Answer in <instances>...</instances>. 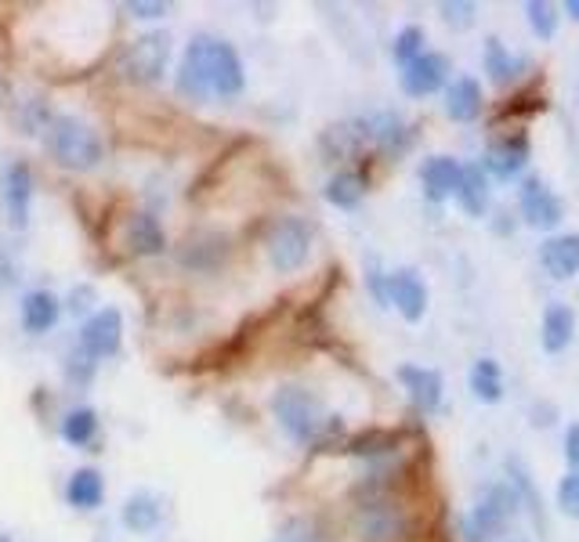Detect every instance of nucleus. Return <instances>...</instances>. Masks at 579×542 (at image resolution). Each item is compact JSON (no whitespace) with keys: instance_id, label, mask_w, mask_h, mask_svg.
I'll return each instance as SVG.
<instances>
[{"instance_id":"1","label":"nucleus","mask_w":579,"mask_h":542,"mask_svg":"<svg viewBox=\"0 0 579 542\" xmlns=\"http://www.w3.org/2000/svg\"><path fill=\"white\" fill-rule=\"evenodd\" d=\"M174 83H178V95L188 101L239 98L246 87V66L228 40L199 33L188 40Z\"/></svg>"},{"instance_id":"2","label":"nucleus","mask_w":579,"mask_h":542,"mask_svg":"<svg viewBox=\"0 0 579 542\" xmlns=\"http://www.w3.org/2000/svg\"><path fill=\"white\" fill-rule=\"evenodd\" d=\"M272 413L279 420V427L290 434V442L297 445H318L330 434H341V416H330L326 405L308 387L297 384L279 387L272 394Z\"/></svg>"},{"instance_id":"3","label":"nucleus","mask_w":579,"mask_h":542,"mask_svg":"<svg viewBox=\"0 0 579 542\" xmlns=\"http://www.w3.org/2000/svg\"><path fill=\"white\" fill-rule=\"evenodd\" d=\"M43 145H48V156L58 167L77 170V174L95 170L101 159H106V145H101L98 130L72 112L55 116L48 124V135H43Z\"/></svg>"},{"instance_id":"4","label":"nucleus","mask_w":579,"mask_h":542,"mask_svg":"<svg viewBox=\"0 0 579 542\" xmlns=\"http://www.w3.org/2000/svg\"><path fill=\"white\" fill-rule=\"evenodd\" d=\"M518 495L507 485H485L478 492V500L471 506V514L460 518V535L468 542H485L492 535H500L507 529V521L514 518Z\"/></svg>"},{"instance_id":"5","label":"nucleus","mask_w":579,"mask_h":542,"mask_svg":"<svg viewBox=\"0 0 579 542\" xmlns=\"http://www.w3.org/2000/svg\"><path fill=\"white\" fill-rule=\"evenodd\" d=\"M265 254L268 265L279 275H294L304 268V260L312 254V228L301 217H279L268 236H265Z\"/></svg>"},{"instance_id":"6","label":"nucleus","mask_w":579,"mask_h":542,"mask_svg":"<svg viewBox=\"0 0 579 542\" xmlns=\"http://www.w3.org/2000/svg\"><path fill=\"white\" fill-rule=\"evenodd\" d=\"M170 62V37L167 33H141L120 51V72L130 83H156L164 80Z\"/></svg>"},{"instance_id":"7","label":"nucleus","mask_w":579,"mask_h":542,"mask_svg":"<svg viewBox=\"0 0 579 542\" xmlns=\"http://www.w3.org/2000/svg\"><path fill=\"white\" fill-rule=\"evenodd\" d=\"M0 199H4L8 225L29 228V214H33V170L26 159H8L0 170Z\"/></svg>"},{"instance_id":"8","label":"nucleus","mask_w":579,"mask_h":542,"mask_svg":"<svg viewBox=\"0 0 579 542\" xmlns=\"http://www.w3.org/2000/svg\"><path fill=\"white\" fill-rule=\"evenodd\" d=\"M124 344V315L116 307H98L80 329V351L91 362L112 358Z\"/></svg>"},{"instance_id":"9","label":"nucleus","mask_w":579,"mask_h":542,"mask_svg":"<svg viewBox=\"0 0 579 542\" xmlns=\"http://www.w3.org/2000/svg\"><path fill=\"white\" fill-rule=\"evenodd\" d=\"M387 304H395L405 322H420L428 315V283L416 268H399L387 275Z\"/></svg>"},{"instance_id":"10","label":"nucleus","mask_w":579,"mask_h":542,"mask_svg":"<svg viewBox=\"0 0 579 542\" xmlns=\"http://www.w3.org/2000/svg\"><path fill=\"white\" fill-rule=\"evenodd\" d=\"M521 217H526L529 228L550 231L555 225H561L565 207L540 178H529V181H521Z\"/></svg>"},{"instance_id":"11","label":"nucleus","mask_w":579,"mask_h":542,"mask_svg":"<svg viewBox=\"0 0 579 542\" xmlns=\"http://www.w3.org/2000/svg\"><path fill=\"white\" fill-rule=\"evenodd\" d=\"M445 77H449V58L439 51H424L410 66H402V91L410 98H428L445 83Z\"/></svg>"},{"instance_id":"12","label":"nucleus","mask_w":579,"mask_h":542,"mask_svg":"<svg viewBox=\"0 0 579 542\" xmlns=\"http://www.w3.org/2000/svg\"><path fill=\"white\" fill-rule=\"evenodd\" d=\"M526 159H529V135L518 130V135H507L489 145L482 170H489L492 178H500V181H511L521 174V167H526Z\"/></svg>"},{"instance_id":"13","label":"nucleus","mask_w":579,"mask_h":542,"mask_svg":"<svg viewBox=\"0 0 579 542\" xmlns=\"http://www.w3.org/2000/svg\"><path fill=\"white\" fill-rule=\"evenodd\" d=\"M58 315H62V300L55 297L48 289H29L22 304H19V318H22V329L29 336H43L58 326Z\"/></svg>"},{"instance_id":"14","label":"nucleus","mask_w":579,"mask_h":542,"mask_svg":"<svg viewBox=\"0 0 579 542\" xmlns=\"http://www.w3.org/2000/svg\"><path fill=\"white\" fill-rule=\"evenodd\" d=\"M399 380L402 387L410 391V402L420 413H439L442 405V376L424 365H399Z\"/></svg>"},{"instance_id":"15","label":"nucleus","mask_w":579,"mask_h":542,"mask_svg":"<svg viewBox=\"0 0 579 542\" xmlns=\"http://www.w3.org/2000/svg\"><path fill=\"white\" fill-rule=\"evenodd\" d=\"M362 127H366L362 135L373 138L376 149L387 152V156H402L405 149H410V141H413L410 127H405L402 116H395V112H376V116H370V120L362 124Z\"/></svg>"},{"instance_id":"16","label":"nucleus","mask_w":579,"mask_h":542,"mask_svg":"<svg viewBox=\"0 0 579 542\" xmlns=\"http://www.w3.org/2000/svg\"><path fill=\"white\" fill-rule=\"evenodd\" d=\"M420 185H424V196L431 203H442L449 196H457L460 185V164L453 156H431L424 167H420Z\"/></svg>"},{"instance_id":"17","label":"nucleus","mask_w":579,"mask_h":542,"mask_svg":"<svg viewBox=\"0 0 579 542\" xmlns=\"http://www.w3.org/2000/svg\"><path fill=\"white\" fill-rule=\"evenodd\" d=\"M482 106H485L482 83H478L474 77H457L453 83H449V91H445V112H449V120L471 124V120H478V116H482Z\"/></svg>"},{"instance_id":"18","label":"nucleus","mask_w":579,"mask_h":542,"mask_svg":"<svg viewBox=\"0 0 579 542\" xmlns=\"http://www.w3.org/2000/svg\"><path fill=\"white\" fill-rule=\"evenodd\" d=\"M540 265L547 268L550 278H572L579 272V236H550L540 246Z\"/></svg>"},{"instance_id":"19","label":"nucleus","mask_w":579,"mask_h":542,"mask_svg":"<svg viewBox=\"0 0 579 542\" xmlns=\"http://www.w3.org/2000/svg\"><path fill=\"white\" fill-rule=\"evenodd\" d=\"M127 246L130 254L138 257H156L167 250V236H164V225L156 221L153 214H135L127 221Z\"/></svg>"},{"instance_id":"20","label":"nucleus","mask_w":579,"mask_h":542,"mask_svg":"<svg viewBox=\"0 0 579 542\" xmlns=\"http://www.w3.org/2000/svg\"><path fill=\"white\" fill-rule=\"evenodd\" d=\"M540 341L547 355H558L572 344V333H576V312L569 304H550L543 312V326H540Z\"/></svg>"},{"instance_id":"21","label":"nucleus","mask_w":579,"mask_h":542,"mask_svg":"<svg viewBox=\"0 0 579 542\" xmlns=\"http://www.w3.org/2000/svg\"><path fill=\"white\" fill-rule=\"evenodd\" d=\"M101 500H106V481L95 471V466H80V471L69 474L66 485V503L72 510H98Z\"/></svg>"},{"instance_id":"22","label":"nucleus","mask_w":579,"mask_h":542,"mask_svg":"<svg viewBox=\"0 0 579 542\" xmlns=\"http://www.w3.org/2000/svg\"><path fill=\"white\" fill-rule=\"evenodd\" d=\"M159 521H164V503L156 500L153 492H135L127 495L124 503V524L135 535H153L159 529Z\"/></svg>"},{"instance_id":"23","label":"nucleus","mask_w":579,"mask_h":542,"mask_svg":"<svg viewBox=\"0 0 579 542\" xmlns=\"http://www.w3.org/2000/svg\"><path fill=\"white\" fill-rule=\"evenodd\" d=\"M457 199L460 207L471 217H482L489 210V178L478 164L460 167V185H457Z\"/></svg>"},{"instance_id":"24","label":"nucleus","mask_w":579,"mask_h":542,"mask_svg":"<svg viewBox=\"0 0 579 542\" xmlns=\"http://www.w3.org/2000/svg\"><path fill=\"white\" fill-rule=\"evenodd\" d=\"M323 196H326L330 207L355 210L359 203H362V196H366V181H362L355 170H341V174H333V178L326 181Z\"/></svg>"},{"instance_id":"25","label":"nucleus","mask_w":579,"mask_h":542,"mask_svg":"<svg viewBox=\"0 0 579 542\" xmlns=\"http://www.w3.org/2000/svg\"><path fill=\"white\" fill-rule=\"evenodd\" d=\"M98 437V413L95 408H69L66 420H62V442L72 449H87Z\"/></svg>"},{"instance_id":"26","label":"nucleus","mask_w":579,"mask_h":542,"mask_svg":"<svg viewBox=\"0 0 579 542\" xmlns=\"http://www.w3.org/2000/svg\"><path fill=\"white\" fill-rule=\"evenodd\" d=\"M471 391H474L478 402L497 405L503 398V373H500V365L492 358H478L474 369H471Z\"/></svg>"},{"instance_id":"27","label":"nucleus","mask_w":579,"mask_h":542,"mask_svg":"<svg viewBox=\"0 0 579 542\" xmlns=\"http://www.w3.org/2000/svg\"><path fill=\"white\" fill-rule=\"evenodd\" d=\"M518 69H521V62L503 48V40H497V37H489L485 40V72L497 83H507L511 77H518Z\"/></svg>"},{"instance_id":"28","label":"nucleus","mask_w":579,"mask_h":542,"mask_svg":"<svg viewBox=\"0 0 579 542\" xmlns=\"http://www.w3.org/2000/svg\"><path fill=\"white\" fill-rule=\"evenodd\" d=\"M526 19L532 26V33L540 40H550L558 33V8L547 4V0H529L526 4Z\"/></svg>"},{"instance_id":"29","label":"nucleus","mask_w":579,"mask_h":542,"mask_svg":"<svg viewBox=\"0 0 579 542\" xmlns=\"http://www.w3.org/2000/svg\"><path fill=\"white\" fill-rule=\"evenodd\" d=\"M391 55H395V62H399V66H410L413 58L424 55V29H420V26H405V29H399L395 43H391Z\"/></svg>"},{"instance_id":"30","label":"nucleus","mask_w":579,"mask_h":542,"mask_svg":"<svg viewBox=\"0 0 579 542\" xmlns=\"http://www.w3.org/2000/svg\"><path fill=\"white\" fill-rule=\"evenodd\" d=\"M395 442H399V437H395V434H387V431H366V434L352 437L344 452H352V456H376V452L395 449Z\"/></svg>"},{"instance_id":"31","label":"nucleus","mask_w":579,"mask_h":542,"mask_svg":"<svg viewBox=\"0 0 579 542\" xmlns=\"http://www.w3.org/2000/svg\"><path fill=\"white\" fill-rule=\"evenodd\" d=\"M439 11H442V22H445V26H453V29H471L478 8L471 4V0H442Z\"/></svg>"},{"instance_id":"32","label":"nucleus","mask_w":579,"mask_h":542,"mask_svg":"<svg viewBox=\"0 0 579 542\" xmlns=\"http://www.w3.org/2000/svg\"><path fill=\"white\" fill-rule=\"evenodd\" d=\"M558 506H561L565 518H576L579 521V471L561 477V485H558Z\"/></svg>"},{"instance_id":"33","label":"nucleus","mask_w":579,"mask_h":542,"mask_svg":"<svg viewBox=\"0 0 579 542\" xmlns=\"http://www.w3.org/2000/svg\"><path fill=\"white\" fill-rule=\"evenodd\" d=\"M127 11L135 14V19H164L170 4H164V0H130Z\"/></svg>"},{"instance_id":"34","label":"nucleus","mask_w":579,"mask_h":542,"mask_svg":"<svg viewBox=\"0 0 579 542\" xmlns=\"http://www.w3.org/2000/svg\"><path fill=\"white\" fill-rule=\"evenodd\" d=\"M366 283H370V293H373V300L381 304V307H387V275L381 272V265H373V260H370Z\"/></svg>"},{"instance_id":"35","label":"nucleus","mask_w":579,"mask_h":542,"mask_svg":"<svg viewBox=\"0 0 579 542\" xmlns=\"http://www.w3.org/2000/svg\"><path fill=\"white\" fill-rule=\"evenodd\" d=\"M14 283H19V268H14L11 254L4 250V246H0V289H8Z\"/></svg>"},{"instance_id":"36","label":"nucleus","mask_w":579,"mask_h":542,"mask_svg":"<svg viewBox=\"0 0 579 542\" xmlns=\"http://www.w3.org/2000/svg\"><path fill=\"white\" fill-rule=\"evenodd\" d=\"M565 460L572 463V471H579V423H572L565 434Z\"/></svg>"},{"instance_id":"37","label":"nucleus","mask_w":579,"mask_h":542,"mask_svg":"<svg viewBox=\"0 0 579 542\" xmlns=\"http://www.w3.org/2000/svg\"><path fill=\"white\" fill-rule=\"evenodd\" d=\"M87 300H95V289H91V286H80V289H72V293H69V312L84 315L87 307H91V304H87Z\"/></svg>"},{"instance_id":"38","label":"nucleus","mask_w":579,"mask_h":542,"mask_svg":"<svg viewBox=\"0 0 579 542\" xmlns=\"http://www.w3.org/2000/svg\"><path fill=\"white\" fill-rule=\"evenodd\" d=\"M565 11H569L572 22H579V0H569V4H565Z\"/></svg>"},{"instance_id":"39","label":"nucleus","mask_w":579,"mask_h":542,"mask_svg":"<svg viewBox=\"0 0 579 542\" xmlns=\"http://www.w3.org/2000/svg\"><path fill=\"white\" fill-rule=\"evenodd\" d=\"M0 542H11V535H4V532H0Z\"/></svg>"},{"instance_id":"40","label":"nucleus","mask_w":579,"mask_h":542,"mask_svg":"<svg viewBox=\"0 0 579 542\" xmlns=\"http://www.w3.org/2000/svg\"><path fill=\"white\" fill-rule=\"evenodd\" d=\"M95 542H109V539H106V532H101V535H98V539H95Z\"/></svg>"}]
</instances>
